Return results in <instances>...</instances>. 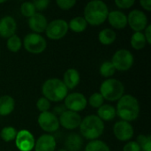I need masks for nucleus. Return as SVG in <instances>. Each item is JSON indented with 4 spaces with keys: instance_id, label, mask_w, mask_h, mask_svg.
<instances>
[{
    "instance_id": "nucleus-1",
    "label": "nucleus",
    "mask_w": 151,
    "mask_h": 151,
    "mask_svg": "<svg viewBox=\"0 0 151 151\" xmlns=\"http://www.w3.org/2000/svg\"><path fill=\"white\" fill-rule=\"evenodd\" d=\"M109 9L107 4L100 0L90 1L84 9V19L91 26H99L108 18Z\"/></svg>"
},
{
    "instance_id": "nucleus-2",
    "label": "nucleus",
    "mask_w": 151,
    "mask_h": 151,
    "mask_svg": "<svg viewBox=\"0 0 151 151\" xmlns=\"http://www.w3.org/2000/svg\"><path fill=\"white\" fill-rule=\"evenodd\" d=\"M116 113L124 121L131 122L135 120L140 114V104L134 96L124 95L117 104Z\"/></svg>"
},
{
    "instance_id": "nucleus-3",
    "label": "nucleus",
    "mask_w": 151,
    "mask_h": 151,
    "mask_svg": "<svg viewBox=\"0 0 151 151\" xmlns=\"http://www.w3.org/2000/svg\"><path fill=\"white\" fill-rule=\"evenodd\" d=\"M81 134L90 141L99 138L104 131V123L96 115H88L81 119L80 125Z\"/></svg>"
},
{
    "instance_id": "nucleus-4",
    "label": "nucleus",
    "mask_w": 151,
    "mask_h": 151,
    "mask_svg": "<svg viewBox=\"0 0 151 151\" xmlns=\"http://www.w3.org/2000/svg\"><path fill=\"white\" fill-rule=\"evenodd\" d=\"M42 92L43 97L48 99L50 102H60L65 98L68 95V89L64 82L57 78L47 80L42 87Z\"/></svg>"
},
{
    "instance_id": "nucleus-5",
    "label": "nucleus",
    "mask_w": 151,
    "mask_h": 151,
    "mask_svg": "<svg viewBox=\"0 0 151 151\" xmlns=\"http://www.w3.org/2000/svg\"><path fill=\"white\" fill-rule=\"evenodd\" d=\"M125 92L123 83L116 79H107L100 86V94L104 99L110 102L119 101Z\"/></svg>"
},
{
    "instance_id": "nucleus-6",
    "label": "nucleus",
    "mask_w": 151,
    "mask_h": 151,
    "mask_svg": "<svg viewBox=\"0 0 151 151\" xmlns=\"http://www.w3.org/2000/svg\"><path fill=\"white\" fill-rule=\"evenodd\" d=\"M134 61V59L132 52L126 49H120L114 53L111 62L116 70L126 72L133 66Z\"/></svg>"
},
{
    "instance_id": "nucleus-7",
    "label": "nucleus",
    "mask_w": 151,
    "mask_h": 151,
    "mask_svg": "<svg viewBox=\"0 0 151 151\" xmlns=\"http://www.w3.org/2000/svg\"><path fill=\"white\" fill-rule=\"evenodd\" d=\"M24 48L32 54H40L46 50L47 42L43 36L35 33H29L24 38Z\"/></svg>"
},
{
    "instance_id": "nucleus-8",
    "label": "nucleus",
    "mask_w": 151,
    "mask_h": 151,
    "mask_svg": "<svg viewBox=\"0 0 151 151\" xmlns=\"http://www.w3.org/2000/svg\"><path fill=\"white\" fill-rule=\"evenodd\" d=\"M69 30L68 23L62 19H57L48 23L45 33L51 40H59L65 37Z\"/></svg>"
},
{
    "instance_id": "nucleus-9",
    "label": "nucleus",
    "mask_w": 151,
    "mask_h": 151,
    "mask_svg": "<svg viewBox=\"0 0 151 151\" xmlns=\"http://www.w3.org/2000/svg\"><path fill=\"white\" fill-rule=\"evenodd\" d=\"M65 107L68 111H72L74 112H79L83 111L88 104V100L86 96L81 93H72L65 96Z\"/></svg>"
},
{
    "instance_id": "nucleus-10",
    "label": "nucleus",
    "mask_w": 151,
    "mask_h": 151,
    "mask_svg": "<svg viewBox=\"0 0 151 151\" xmlns=\"http://www.w3.org/2000/svg\"><path fill=\"white\" fill-rule=\"evenodd\" d=\"M38 124L46 133H53L59 128L58 118L51 111L41 112L38 117Z\"/></svg>"
},
{
    "instance_id": "nucleus-11",
    "label": "nucleus",
    "mask_w": 151,
    "mask_h": 151,
    "mask_svg": "<svg viewBox=\"0 0 151 151\" xmlns=\"http://www.w3.org/2000/svg\"><path fill=\"white\" fill-rule=\"evenodd\" d=\"M127 17V24L134 32H142L148 26V17L140 10H133Z\"/></svg>"
},
{
    "instance_id": "nucleus-12",
    "label": "nucleus",
    "mask_w": 151,
    "mask_h": 151,
    "mask_svg": "<svg viewBox=\"0 0 151 151\" xmlns=\"http://www.w3.org/2000/svg\"><path fill=\"white\" fill-rule=\"evenodd\" d=\"M35 140L28 130H20L17 133L15 144L19 151H31L35 147Z\"/></svg>"
},
{
    "instance_id": "nucleus-13",
    "label": "nucleus",
    "mask_w": 151,
    "mask_h": 151,
    "mask_svg": "<svg viewBox=\"0 0 151 151\" xmlns=\"http://www.w3.org/2000/svg\"><path fill=\"white\" fill-rule=\"evenodd\" d=\"M134 128L129 122L120 120L114 124L113 134L114 136L121 142H127L134 136Z\"/></svg>"
},
{
    "instance_id": "nucleus-14",
    "label": "nucleus",
    "mask_w": 151,
    "mask_h": 151,
    "mask_svg": "<svg viewBox=\"0 0 151 151\" xmlns=\"http://www.w3.org/2000/svg\"><path fill=\"white\" fill-rule=\"evenodd\" d=\"M81 117L78 112L66 110L63 112L58 119L59 125L67 130H73L80 127L81 122Z\"/></svg>"
},
{
    "instance_id": "nucleus-15",
    "label": "nucleus",
    "mask_w": 151,
    "mask_h": 151,
    "mask_svg": "<svg viewBox=\"0 0 151 151\" xmlns=\"http://www.w3.org/2000/svg\"><path fill=\"white\" fill-rule=\"evenodd\" d=\"M17 30L16 20L12 16H5L0 19V36L3 38H9L15 35Z\"/></svg>"
},
{
    "instance_id": "nucleus-16",
    "label": "nucleus",
    "mask_w": 151,
    "mask_h": 151,
    "mask_svg": "<svg viewBox=\"0 0 151 151\" xmlns=\"http://www.w3.org/2000/svg\"><path fill=\"white\" fill-rule=\"evenodd\" d=\"M57 142L51 134L41 135L35 143V151H55Z\"/></svg>"
},
{
    "instance_id": "nucleus-17",
    "label": "nucleus",
    "mask_w": 151,
    "mask_h": 151,
    "mask_svg": "<svg viewBox=\"0 0 151 151\" xmlns=\"http://www.w3.org/2000/svg\"><path fill=\"white\" fill-rule=\"evenodd\" d=\"M48 25V21L46 17L42 14L35 12L32 17L28 19V26L32 31L35 34H41L45 32Z\"/></svg>"
},
{
    "instance_id": "nucleus-18",
    "label": "nucleus",
    "mask_w": 151,
    "mask_h": 151,
    "mask_svg": "<svg viewBox=\"0 0 151 151\" xmlns=\"http://www.w3.org/2000/svg\"><path fill=\"white\" fill-rule=\"evenodd\" d=\"M107 19L111 26L116 29H123L127 25V15L120 11H111L108 14Z\"/></svg>"
},
{
    "instance_id": "nucleus-19",
    "label": "nucleus",
    "mask_w": 151,
    "mask_h": 151,
    "mask_svg": "<svg viewBox=\"0 0 151 151\" xmlns=\"http://www.w3.org/2000/svg\"><path fill=\"white\" fill-rule=\"evenodd\" d=\"M80 81L81 75L79 72L74 68H69L65 72L62 81L64 82L67 89H73L79 85Z\"/></svg>"
},
{
    "instance_id": "nucleus-20",
    "label": "nucleus",
    "mask_w": 151,
    "mask_h": 151,
    "mask_svg": "<svg viewBox=\"0 0 151 151\" xmlns=\"http://www.w3.org/2000/svg\"><path fill=\"white\" fill-rule=\"evenodd\" d=\"M117 113L114 106L110 104H103L97 109V117L102 121H111L115 119Z\"/></svg>"
},
{
    "instance_id": "nucleus-21",
    "label": "nucleus",
    "mask_w": 151,
    "mask_h": 151,
    "mask_svg": "<svg viewBox=\"0 0 151 151\" xmlns=\"http://www.w3.org/2000/svg\"><path fill=\"white\" fill-rule=\"evenodd\" d=\"M15 107V101L11 96H3L0 97V116L11 114Z\"/></svg>"
},
{
    "instance_id": "nucleus-22",
    "label": "nucleus",
    "mask_w": 151,
    "mask_h": 151,
    "mask_svg": "<svg viewBox=\"0 0 151 151\" xmlns=\"http://www.w3.org/2000/svg\"><path fill=\"white\" fill-rule=\"evenodd\" d=\"M65 144L67 151H79L83 145V140L81 135L77 134H70L67 136Z\"/></svg>"
},
{
    "instance_id": "nucleus-23",
    "label": "nucleus",
    "mask_w": 151,
    "mask_h": 151,
    "mask_svg": "<svg viewBox=\"0 0 151 151\" xmlns=\"http://www.w3.org/2000/svg\"><path fill=\"white\" fill-rule=\"evenodd\" d=\"M117 38L116 32L111 28H105L99 32L98 40L104 45H111L112 44Z\"/></svg>"
},
{
    "instance_id": "nucleus-24",
    "label": "nucleus",
    "mask_w": 151,
    "mask_h": 151,
    "mask_svg": "<svg viewBox=\"0 0 151 151\" xmlns=\"http://www.w3.org/2000/svg\"><path fill=\"white\" fill-rule=\"evenodd\" d=\"M87 27H88L87 21L85 20L83 17H81V16L72 19L68 24V27L75 33H81L85 31Z\"/></svg>"
},
{
    "instance_id": "nucleus-25",
    "label": "nucleus",
    "mask_w": 151,
    "mask_h": 151,
    "mask_svg": "<svg viewBox=\"0 0 151 151\" xmlns=\"http://www.w3.org/2000/svg\"><path fill=\"white\" fill-rule=\"evenodd\" d=\"M130 42H131L132 47L137 50H142L143 48H145V46L147 44L146 38L142 32H134L131 37Z\"/></svg>"
},
{
    "instance_id": "nucleus-26",
    "label": "nucleus",
    "mask_w": 151,
    "mask_h": 151,
    "mask_svg": "<svg viewBox=\"0 0 151 151\" xmlns=\"http://www.w3.org/2000/svg\"><path fill=\"white\" fill-rule=\"evenodd\" d=\"M85 151H111V150L104 142L100 140H94L87 144Z\"/></svg>"
},
{
    "instance_id": "nucleus-27",
    "label": "nucleus",
    "mask_w": 151,
    "mask_h": 151,
    "mask_svg": "<svg viewBox=\"0 0 151 151\" xmlns=\"http://www.w3.org/2000/svg\"><path fill=\"white\" fill-rule=\"evenodd\" d=\"M6 46L7 49L12 51V52H18L22 46V41L21 39L17 35H13L11 37H9L7 39V42H6Z\"/></svg>"
},
{
    "instance_id": "nucleus-28",
    "label": "nucleus",
    "mask_w": 151,
    "mask_h": 151,
    "mask_svg": "<svg viewBox=\"0 0 151 151\" xmlns=\"http://www.w3.org/2000/svg\"><path fill=\"white\" fill-rule=\"evenodd\" d=\"M17 133V130L13 127H5L0 132V137L4 142H9L15 140Z\"/></svg>"
},
{
    "instance_id": "nucleus-29",
    "label": "nucleus",
    "mask_w": 151,
    "mask_h": 151,
    "mask_svg": "<svg viewBox=\"0 0 151 151\" xmlns=\"http://www.w3.org/2000/svg\"><path fill=\"white\" fill-rule=\"evenodd\" d=\"M116 72V69L114 68L113 65L111 64V61H105L104 62L99 69V73L102 76L105 78H110L114 75Z\"/></svg>"
},
{
    "instance_id": "nucleus-30",
    "label": "nucleus",
    "mask_w": 151,
    "mask_h": 151,
    "mask_svg": "<svg viewBox=\"0 0 151 151\" xmlns=\"http://www.w3.org/2000/svg\"><path fill=\"white\" fill-rule=\"evenodd\" d=\"M20 12L25 17H27V18L32 17L36 12L35 7L33 2H24L20 6Z\"/></svg>"
},
{
    "instance_id": "nucleus-31",
    "label": "nucleus",
    "mask_w": 151,
    "mask_h": 151,
    "mask_svg": "<svg viewBox=\"0 0 151 151\" xmlns=\"http://www.w3.org/2000/svg\"><path fill=\"white\" fill-rule=\"evenodd\" d=\"M104 99L100 93H94L88 98L89 105L92 108H96V109L100 108L104 104Z\"/></svg>"
},
{
    "instance_id": "nucleus-32",
    "label": "nucleus",
    "mask_w": 151,
    "mask_h": 151,
    "mask_svg": "<svg viewBox=\"0 0 151 151\" xmlns=\"http://www.w3.org/2000/svg\"><path fill=\"white\" fill-rule=\"evenodd\" d=\"M36 108L41 112L49 111V110L50 108V102L43 96L40 97L38 99V101L36 102Z\"/></svg>"
},
{
    "instance_id": "nucleus-33",
    "label": "nucleus",
    "mask_w": 151,
    "mask_h": 151,
    "mask_svg": "<svg viewBox=\"0 0 151 151\" xmlns=\"http://www.w3.org/2000/svg\"><path fill=\"white\" fill-rule=\"evenodd\" d=\"M56 4L62 10H70L76 4V1L75 0H57Z\"/></svg>"
},
{
    "instance_id": "nucleus-34",
    "label": "nucleus",
    "mask_w": 151,
    "mask_h": 151,
    "mask_svg": "<svg viewBox=\"0 0 151 151\" xmlns=\"http://www.w3.org/2000/svg\"><path fill=\"white\" fill-rule=\"evenodd\" d=\"M134 4V0H115V4L120 9H128Z\"/></svg>"
},
{
    "instance_id": "nucleus-35",
    "label": "nucleus",
    "mask_w": 151,
    "mask_h": 151,
    "mask_svg": "<svg viewBox=\"0 0 151 151\" xmlns=\"http://www.w3.org/2000/svg\"><path fill=\"white\" fill-rule=\"evenodd\" d=\"M35 7V10L36 11H43L45 10L48 5L50 4V1L49 0H36L35 2H33Z\"/></svg>"
},
{
    "instance_id": "nucleus-36",
    "label": "nucleus",
    "mask_w": 151,
    "mask_h": 151,
    "mask_svg": "<svg viewBox=\"0 0 151 151\" xmlns=\"http://www.w3.org/2000/svg\"><path fill=\"white\" fill-rule=\"evenodd\" d=\"M123 151H141V147L136 142H128L124 146Z\"/></svg>"
},
{
    "instance_id": "nucleus-37",
    "label": "nucleus",
    "mask_w": 151,
    "mask_h": 151,
    "mask_svg": "<svg viewBox=\"0 0 151 151\" xmlns=\"http://www.w3.org/2000/svg\"><path fill=\"white\" fill-rule=\"evenodd\" d=\"M145 32H144V36L146 38V41H147V43L150 44L151 43V25H148L147 27L144 29Z\"/></svg>"
},
{
    "instance_id": "nucleus-38",
    "label": "nucleus",
    "mask_w": 151,
    "mask_h": 151,
    "mask_svg": "<svg viewBox=\"0 0 151 151\" xmlns=\"http://www.w3.org/2000/svg\"><path fill=\"white\" fill-rule=\"evenodd\" d=\"M65 111H66V108L65 107V105H62V104H61V105H57V106L54 108V112H53V113H54L56 116H57V115H59V116H60V115H61L63 112H65Z\"/></svg>"
},
{
    "instance_id": "nucleus-39",
    "label": "nucleus",
    "mask_w": 151,
    "mask_h": 151,
    "mask_svg": "<svg viewBox=\"0 0 151 151\" xmlns=\"http://www.w3.org/2000/svg\"><path fill=\"white\" fill-rule=\"evenodd\" d=\"M140 4L142 6V8H144L146 11H151V0H141Z\"/></svg>"
},
{
    "instance_id": "nucleus-40",
    "label": "nucleus",
    "mask_w": 151,
    "mask_h": 151,
    "mask_svg": "<svg viewBox=\"0 0 151 151\" xmlns=\"http://www.w3.org/2000/svg\"><path fill=\"white\" fill-rule=\"evenodd\" d=\"M141 151H151V136L144 144L141 146Z\"/></svg>"
},
{
    "instance_id": "nucleus-41",
    "label": "nucleus",
    "mask_w": 151,
    "mask_h": 151,
    "mask_svg": "<svg viewBox=\"0 0 151 151\" xmlns=\"http://www.w3.org/2000/svg\"><path fill=\"white\" fill-rule=\"evenodd\" d=\"M58 151H67L65 149H60V150H58Z\"/></svg>"
},
{
    "instance_id": "nucleus-42",
    "label": "nucleus",
    "mask_w": 151,
    "mask_h": 151,
    "mask_svg": "<svg viewBox=\"0 0 151 151\" xmlns=\"http://www.w3.org/2000/svg\"><path fill=\"white\" fill-rule=\"evenodd\" d=\"M5 1H0V4H3V3H4Z\"/></svg>"
}]
</instances>
